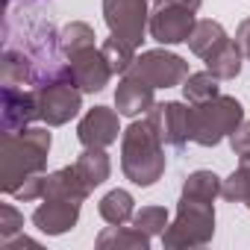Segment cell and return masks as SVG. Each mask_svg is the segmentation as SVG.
I'll list each match as a JSON object with an SVG mask.
<instances>
[{
	"label": "cell",
	"instance_id": "6da1fadb",
	"mask_svg": "<svg viewBox=\"0 0 250 250\" xmlns=\"http://www.w3.org/2000/svg\"><path fill=\"white\" fill-rule=\"evenodd\" d=\"M3 85H50L71 80L65 50L50 18L36 6V0H21V6H6L3 18V59H0Z\"/></svg>",
	"mask_w": 250,
	"mask_h": 250
},
{
	"label": "cell",
	"instance_id": "7a4b0ae2",
	"mask_svg": "<svg viewBox=\"0 0 250 250\" xmlns=\"http://www.w3.org/2000/svg\"><path fill=\"white\" fill-rule=\"evenodd\" d=\"M50 153V133L39 127H27L18 133H3V147H0V186L6 194H15V188L42 174Z\"/></svg>",
	"mask_w": 250,
	"mask_h": 250
},
{
	"label": "cell",
	"instance_id": "3957f363",
	"mask_svg": "<svg viewBox=\"0 0 250 250\" xmlns=\"http://www.w3.org/2000/svg\"><path fill=\"white\" fill-rule=\"evenodd\" d=\"M165 142L153 130V124L133 121L121 139V168L136 186H153L165 174Z\"/></svg>",
	"mask_w": 250,
	"mask_h": 250
},
{
	"label": "cell",
	"instance_id": "277c9868",
	"mask_svg": "<svg viewBox=\"0 0 250 250\" xmlns=\"http://www.w3.org/2000/svg\"><path fill=\"white\" fill-rule=\"evenodd\" d=\"M241 121H244L241 103L235 97H227V94H215L212 100L188 106L191 142L200 145V147H215L221 139L235 133V127Z\"/></svg>",
	"mask_w": 250,
	"mask_h": 250
},
{
	"label": "cell",
	"instance_id": "5b68a950",
	"mask_svg": "<svg viewBox=\"0 0 250 250\" xmlns=\"http://www.w3.org/2000/svg\"><path fill=\"white\" fill-rule=\"evenodd\" d=\"M215 232V209L209 200L183 197L177 209V221L162 232L165 247H200Z\"/></svg>",
	"mask_w": 250,
	"mask_h": 250
},
{
	"label": "cell",
	"instance_id": "8992f818",
	"mask_svg": "<svg viewBox=\"0 0 250 250\" xmlns=\"http://www.w3.org/2000/svg\"><path fill=\"white\" fill-rule=\"evenodd\" d=\"M36 100H39V118L47 127H62L80 112L83 91L77 88L74 80H56L50 85L36 88Z\"/></svg>",
	"mask_w": 250,
	"mask_h": 250
},
{
	"label": "cell",
	"instance_id": "52a82bcc",
	"mask_svg": "<svg viewBox=\"0 0 250 250\" xmlns=\"http://www.w3.org/2000/svg\"><path fill=\"white\" fill-rule=\"evenodd\" d=\"M103 18L112 36L127 39L130 44H142L147 21V0H103Z\"/></svg>",
	"mask_w": 250,
	"mask_h": 250
},
{
	"label": "cell",
	"instance_id": "ba28073f",
	"mask_svg": "<svg viewBox=\"0 0 250 250\" xmlns=\"http://www.w3.org/2000/svg\"><path fill=\"white\" fill-rule=\"evenodd\" d=\"M130 74L142 77L147 85L153 88H171V85H183L188 77V65L186 59L165 53V50H147L142 56H136Z\"/></svg>",
	"mask_w": 250,
	"mask_h": 250
},
{
	"label": "cell",
	"instance_id": "9c48e42d",
	"mask_svg": "<svg viewBox=\"0 0 250 250\" xmlns=\"http://www.w3.org/2000/svg\"><path fill=\"white\" fill-rule=\"evenodd\" d=\"M194 24H197L194 9L180 6V3H159L156 12L150 15L147 30L159 44H180V42H188Z\"/></svg>",
	"mask_w": 250,
	"mask_h": 250
},
{
	"label": "cell",
	"instance_id": "30bf717a",
	"mask_svg": "<svg viewBox=\"0 0 250 250\" xmlns=\"http://www.w3.org/2000/svg\"><path fill=\"white\" fill-rule=\"evenodd\" d=\"M147 121L153 124V130L159 133V139L171 147H186V142L191 139V124H188V109L183 103H153V109L147 112Z\"/></svg>",
	"mask_w": 250,
	"mask_h": 250
},
{
	"label": "cell",
	"instance_id": "8fae6325",
	"mask_svg": "<svg viewBox=\"0 0 250 250\" xmlns=\"http://www.w3.org/2000/svg\"><path fill=\"white\" fill-rule=\"evenodd\" d=\"M68 65H71V80L77 83V88L88 91V94L100 91L109 83V77H112V68H109V62H106L100 47H85V50L71 53Z\"/></svg>",
	"mask_w": 250,
	"mask_h": 250
},
{
	"label": "cell",
	"instance_id": "7c38bea8",
	"mask_svg": "<svg viewBox=\"0 0 250 250\" xmlns=\"http://www.w3.org/2000/svg\"><path fill=\"white\" fill-rule=\"evenodd\" d=\"M39 118L36 88L27 91L24 85H3V133L27 130V124Z\"/></svg>",
	"mask_w": 250,
	"mask_h": 250
},
{
	"label": "cell",
	"instance_id": "4fadbf2b",
	"mask_svg": "<svg viewBox=\"0 0 250 250\" xmlns=\"http://www.w3.org/2000/svg\"><path fill=\"white\" fill-rule=\"evenodd\" d=\"M118 115L109 106H94L77 127V139L83 142V147H109L112 142H118Z\"/></svg>",
	"mask_w": 250,
	"mask_h": 250
},
{
	"label": "cell",
	"instance_id": "5bb4252c",
	"mask_svg": "<svg viewBox=\"0 0 250 250\" xmlns=\"http://www.w3.org/2000/svg\"><path fill=\"white\" fill-rule=\"evenodd\" d=\"M80 206L77 200H62V197H44V203L33 212V224L47 232V235H62L68 232L77 218H80Z\"/></svg>",
	"mask_w": 250,
	"mask_h": 250
},
{
	"label": "cell",
	"instance_id": "9a60e30c",
	"mask_svg": "<svg viewBox=\"0 0 250 250\" xmlns=\"http://www.w3.org/2000/svg\"><path fill=\"white\" fill-rule=\"evenodd\" d=\"M115 106H118L121 115H127V118L150 112L153 109V85H147L142 77L127 71V74H124V83L115 91Z\"/></svg>",
	"mask_w": 250,
	"mask_h": 250
},
{
	"label": "cell",
	"instance_id": "2e32d148",
	"mask_svg": "<svg viewBox=\"0 0 250 250\" xmlns=\"http://www.w3.org/2000/svg\"><path fill=\"white\" fill-rule=\"evenodd\" d=\"M241 47H238V42H232V39H224L209 56H206V71H212L218 80H232V77H238V71H241Z\"/></svg>",
	"mask_w": 250,
	"mask_h": 250
},
{
	"label": "cell",
	"instance_id": "e0dca14e",
	"mask_svg": "<svg viewBox=\"0 0 250 250\" xmlns=\"http://www.w3.org/2000/svg\"><path fill=\"white\" fill-rule=\"evenodd\" d=\"M74 168H77V174L83 177V183L94 191L100 183H106L109 180V171H112V165H109V156L103 153V147H85L83 153H80V159L74 162Z\"/></svg>",
	"mask_w": 250,
	"mask_h": 250
},
{
	"label": "cell",
	"instance_id": "ac0fdd59",
	"mask_svg": "<svg viewBox=\"0 0 250 250\" xmlns=\"http://www.w3.org/2000/svg\"><path fill=\"white\" fill-rule=\"evenodd\" d=\"M133 203H136V200H133L130 191L115 188V191H109V194L100 200V218H103L106 224H127V221L133 218V212H136Z\"/></svg>",
	"mask_w": 250,
	"mask_h": 250
},
{
	"label": "cell",
	"instance_id": "d6986e66",
	"mask_svg": "<svg viewBox=\"0 0 250 250\" xmlns=\"http://www.w3.org/2000/svg\"><path fill=\"white\" fill-rule=\"evenodd\" d=\"M150 244V235L147 232H142L136 224H133V229H127L124 224H112L109 229H103L100 235H97V247H147Z\"/></svg>",
	"mask_w": 250,
	"mask_h": 250
},
{
	"label": "cell",
	"instance_id": "ffe728a7",
	"mask_svg": "<svg viewBox=\"0 0 250 250\" xmlns=\"http://www.w3.org/2000/svg\"><path fill=\"white\" fill-rule=\"evenodd\" d=\"M112 74H127L136 62V44H130L127 39H118V36H109L103 44H100Z\"/></svg>",
	"mask_w": 250,
	"mask_h": 250
},
{
	"label": "cell",
	"instance_id": "44dd1931",
	"mask_svg": "<svg viewBox=\"0 0 250 250\" xmlns=\"http://www.w3.org/2000/svg\"><path fill=\"white\" fill-rule=\"evenodd\" d=\"M224 39H227V33H224V27H221L218 21H197L194 30H191V36H188V47H191L197 56L206 59Z\"/></svg>",
	"mask_w": 250,
	"mask_h": 250
},
{
	"label": "cell",
	"instance_id": "7402d4cb",
	"mask_svg": "<svg viewBox=\"0 0 250 250\" xmlns=\"http://www.w3.org/2000/svg\"><path fill=\"white\" fill-rule=\"evenodd\" d=\"M183 94L188 103H203V100H212L218 91V77L212 71H200V74H188L186 83H183Z\"/></svg>",
	"mask_w": 250,
	"mask_h": 250
},
{
	"label": "cell",
	"instance_id": "603a6c76",
	"mask_svg": "<svg viewBox=\"0 0 250 250\" xmlns=\"http://www.w3.org/2000/svg\"><path fill=\"white\" fill-rule=\"evenodd\" d=\"M221 180L212 174V171H194L188 180H186V186H183V197H194V200H215L218 194H221Z\"/></svg>",
	"mask_w": 250,
	"mask_h": 250
},
{
	"label": "cell",
	"instance_id": "cb8c5ba5",
	"mask_svg": "<svg viewBox=\"0 0 250 250\" xmlns=\"http://www.w3.org/2000/svg\"><path fill=\"white\" fill-rule=\"evenodd\" d=\"M94 30L88 27V24H83V21H74V24H68L62 33H59V42H62V50H65V56H71V53H77V50H85V47H94Z\"/></svg>",
	"mask_w": 250,
	"mask_h": 250
},
{
	"label": "cell",
	"instance_id": "d4e9b609",
	"mask_svg": "<svg viewBox=\"0 0 250 250\" xmlns=\"http://www.w3.org/2000/svg\"><path fill=\"white\" fill-rule=\"evenodd\" d=\"M221 194H224L227 200H232V203H244V206L250 209V159H244L241 168L232 171V177L224 183Z\"/></svg>",
	"mask_w": 250,
	"mask_h": 250
},
{
	"label": "cell",
	"instance_id": "484cf974",
	"mask_svg": "<svg viewBox=\"0 0 250 250\" xmlns=\"http://www.w3.org/2000/svg\"><path fill=\"white\" fill-rule=\"evenodd\" d=\"M133 224H136L142 232H147V235L153 238V235H162V232H165V227H168V212H165L162 206H145V209L133 218Z\"/></svg>",
	"mask_w": 250,
	"mask_h": 250
},
{
	"label": "cell",
	"instance_id": "4316f807",
	"mask_svg": "<svg viewBox=\"0 0 250 250\" xmlns=\"http://www.w3.org/2000/svg\"><path fill=\"white\" fill-rule=\"evenodd\" d=\"M21 227H24V215H21L15 206H9V203L0 206V238L9 241Z\"/></svg>",
	"mask_w": 250,
	"mask_h": 250
},
{
	"label": "cell",
	"instance_id": "83f0119b",
	"mask_svg": "<svg viewBox=\"0 0 250 250\" xmlns=\"http://www.w3.org/2000/svg\"><path fill=\"white\" fill-rule=\"evenodd\" d=\"M229 145H232V150H235V156L244 162V159H250V121H241L238 127H235V133L229 136Z\"/></svg>",
	"mask_w": 250,
	"mask_h": 250
},
{
	"label": "cell",
	"instance_id": "f1b7e54d",
	"mask_svg": "<svg viewBox=\"0 0 250 250\" xmlns=\"http://www.w3.org/2000/svg\"><path fill=\"white\" fill-rule=\"evenodd\" d=\"M235 42H238V47H241V53L250 59V18L247 21H241V27H238V33H235Z\"/></svg>",
	"mask_w": 250,
	"mask_h": 250
},
{
	"label": "cell",
	"instance_id": "f546056e",
	"mask_svg": "<svg viewBox=\"0 0 250 250\" xmlns=\"http://www.w3.org/2000/svg\"><path fill=\"white\" fill-rule=\"evenodd\" d=\"M12 3H15V0H6V6H12Z\"/></svg>",
	"mask_w": 250,
	"mask_h": 250
}]
</instances>
